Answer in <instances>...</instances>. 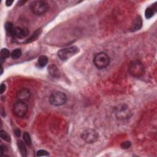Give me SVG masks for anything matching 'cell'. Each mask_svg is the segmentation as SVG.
Returning <instances> with one entry per match:
<instances>
[{
  "mask_svg": "<svg viewBox=\"0 0 157 157\" xmlns=\"http://www.w3.org/2000/svg\"><path fill=\"white\" fill-rule=\"evenodd\" d=\"M131 145V144L130 141H125L121 144V147H122V148L123 149H127L128 148H130Z\"/></svg>",
  "mask_w": 157,
  "mask_h": 157,
  "instance_id": "7402d4cb",
  "label": "cell"
},
{
  "mask_svg": "<svg viewBox=\"0 0 157 157\" xmlns=\"http://www.w3.org/2000/svg\"><path fill=\"white\" fill-rule=\"evenodd\" d=\"M5 29L6 32L9 35H12L14 34V28H13V25L11 22H7L5 25Z\"/></svg>",
  "mask_w": 157,
  "mask_h": 157,
  "instance_id": "ac0fdd59",
  "label": "cell"
},
{
  "mask_svg": "<svg viewBox=\"0 0 157 157\" xmlns=\"http://www.w3.org/2000/svg\"><path fill=\"white\" fill-rule=\"evenodd\" d=\"M142 25V18L140 16H137L135 19L134 20L131 28H130V30L131 31H136L137 30H139Z\"/></svg>",
  "mask_w": 157,
  "mask_h": 157,
  "instance_id": "8fae6325",
  "label": "cell"
},
{
  "mask_svg": "<svg viewBox=\"0 0 157 157\" xmlns=\"http://www.w3.org/2000/svg\"><path fill=\"white\" fill-rule=\"evenodd\" d=\"M81 137L86 143L92 144L95 142L98 139L99 134L93 129H88L82 133Z\"/></svg>",
  "mask_w": 157,
  "mask_h": 157,
  "instance_id": "8992f818",
  "label": "cell"
},
{
  "mask_svg": "<svg viewBox=\"0 0 157 157\" xmlns=\"http://www.w3.org/2000/svg\"><path fill=\"white\" fill-rule=\"evenodd\" d=\"M49 101L51 104L55 106H60L66 104L67 96L65 93L61 91H55L52 93L49 97Z\"/></svg>",
  "mask_w": 157,
  "mask_h": 157,
  "instance_id": "277c9868",
  "label": "cell"
},
{
  "mask_svg": "<svg viewBox=\"0 0 157 157\" xmlns=\"http://www.w3.org/2000/svg\"><path fill=\"white\" fill-rule=\"evenodd\" d=\"M79 52V49L76 46H72L68 48L60 50L58 52V56L62 61H66Z\"/></svg>",
  "mask_w": 157,
  "mask_h": 157,
  "instance_id": "5b68a950",
  "label": "cell"
},
{
  "mask_svg": "<svg viewBox=\"0 0 157 157\" xmlns=\"http://www.w3.org/2000/svg\"><path fill=\"white\" fill-rule=\"evenodd\" d=\"M36 155L38 156H48L49 155V153L44 150H41L37 152Z\"/></svg>",
  "mask_w": 157,
  "mask_h": 157,
  "instance_id": "603a6c76",
  "label": "cell"
},
{
  "mask_svg": "<svg viewBox=\"0 0 157 157\" xmlns=\"http://www.w3.org/2000/svg\"><path fill=\"white\" fill-rule=\"evenodd\" d=\"M110 63V58L105 52H99L96 53L93 58V63L95 66L102 69L106 68Z\"/></svg>",
  "mask_w": 157,
  "mask_h": 157,
  "instance_id": "3957f363",
  "label": "cell"
},
{
  "mask_svg": "<svg viewBox=\"0 0 157 157\" xmlns=\"http://www.w3.org/2000/svg\"><path fill=\"white\" fill-rule=\"evenodd\" d=\"M15 134L17 136V137H19L20 136V130H18V129H15Z\"/></svg>",
  "mask_w": 157,
  "mask_h": 157,
  "instance_id": "d4e9b609",
  "label": "cell"
},
{
  "mask_svg": "<svg viewBox=\"0 0 157 157\" xmlns=\"http://www.w3.org/2000/svg\"><path fill=\"white\" fill-rule=\"evenodd\" d=\"M28 111V106L25 102L18 101L15 103L13 107V112L14 114L19 118L24 117Z\"/></svg>",
  "mask_w": 157,
  "mask_h": 157,
  "instance_id": "52a82bcc",
  "label": "cell"
},
{
  "mask_svg": "<svg viewBox=\"0 0 157 157\" xmlns=\"http://www.w3.org/2000/svg\"><path fill=\"white\" fill-rule=\"evenodd\" d=\"M12 3H13V1H10V0H7V1H6V5L7 6H11Z\"/></svg>",
  "mask_w": 157,
  "mask_h": 157,
  "instance_id": "484cf974",
  "label": "cell"
},
{
  "mask_svg": "<svg viewBox=\"0 0 157 157\" xmlns=\"http://www.w3.org/2000/svg\"><path fill=\"white\" fill-rule=\"evenodd\" d=\"M0 90H1V93L3 94L6 90V85L4 84H2L1 85V87H0Z\"/></svg>",
  "mask_w": 157,
  "mask_h": 157,
  "instance_id": "cb8c5ba5",
  "label": "cell"
},
{
  "mask_svg": "<svg viewBox=\"0 0 157 157\" xmlns=\"http://www.w3.org/2000/svg\"><path fill=\"white\" fill-rule=\"evenodd\" d=\"M41 33V30L38 29V30H36L35 32L33 33V34L30 37V38L26 40V42L30 43V42H33L34 41H36L37 39L38 38V37L40 36Z\"/></svg>",
  "mask_w": 157,
  "mask_h": 157,
  "instance_id": "9a60e30c",
  "label": "cell"
},
{
  "mask_svg": "<svg viewBox=\"0 0 157 157\" xmlns=\"http://www.w3.org/2000/svg\"><path fill=\"white\" fill-rule=\"evenodd\" d=\"M156 12V5L153 4V6L147 7L145 11V16L146 18L149 19V18H152Z\"/></svg>",
  "mask_w": 157,
  "mask_h": 157,
  "instance_id": "4fadbf2b",
  "label": "cell"
},
{
  "mask_svg": "<svg viewBox=\"0 0 157 157\" xmlns=\"http://www.w3.org/2000/svg\"><path fill=\"white\" fill-rule=\"evenodd\" d=\"M23 137V140H24L25 142L28 145V146L31 145L32 142H31V137H30V135L28 133V132L24 133Z\"/></svg>",
  "mask_w": 157,
  "mask_h": 157,
  "instance_id": "ffe728a7",
  "label": "cell"
},
{
  "mask_svg": "<svg viewBox=\"0 0 157 157\" xmlns=\"http://www.w3.org/2000/svg\"><path fill=\"white\" fill-rule=\"evenodd\" d=\"M21 56H22V51L19 49H16L14 50L11 53V57L14 60L19 58Z\"/></svg>",
  "mask_w": 157,
  "mask_h": 157,
  "instance_id": "d6986e66",
  "label": "cell"
},
{
  "mask_svg": "<svg viewBox=\"0 0 157 157\" xmlns=\"http://www.w3.org/2000/svg\"><path fill=\"white\" fill-rule=\"evenodd\" d=\"M31 96V92L29 89L23 88L20 90H18L17 93V98L18 99V101H23L25 102V101H28Z\"/></svg>",
  "mask_w": 157,
  "mask_h": 157,
  "instance_id": "9c48e42d",
  "label": "cell"
},
{
  "mask_svg": "<svg viewBox=\"0 0 157 157\" xmlns=\"http://www.w3.org/2000/svg\"><path fill=\"white\" fill-rule=\"evenodd\" d=\"M15 37L18 38H25L29 34V31L26 28L15 27L14 30V34Z\"/></svg>",
  "mask_w": 157,
  "mask_h": 157,
  "instance_id": "30bf717a",
  "label": "cell"
},
{
  "mask_svg": "<svg viewBox=\"0 0 157 157\" xmlns=\"http://www.w3.org/2000/svg\"><path fill=\"white\" fill-rule=\"evenodd\" d=\"M17 146L18 147V149H19V150L22 156L26 157L27 155H26L27 151H26V147L25 145V144L22 141H17Z\"/></svg>",
  "mask_w": 157,
  "mask_h": 157,
  "instance_id": "5bb4252c",
  "label": "cell"
},
{
  "mask_svg": "<svg viewBox=\"0 0 157 157\" xmlns=\"http://www.w3.org/2000/svg\"><path fill=\"white\" fill-rule=\"evenodd\" d=\"M0 135H1V137L3 140H4L6 142H11V137L7 133H6V131L1 130L0 131Z\"/></svg>",
  "mask_w": 157,
  "mask_h": 157,
  "instance_id": "44dd1931",
  "label": "cell"
},
{
  "mask_svg": "<svg viewBox=\"0 0 157 157\" xmlns=\"http://www.w3.org/2000/svg\"><path fill=\"white\" fill-rule=\"evenodd\" d=\"M115 115L117 118L120 120H125L130 118L131 115V112L128 106L126 104H122L116 109Z\"/></svg>",
  "mask_w": 157,
  "mask_h": 157,
  "instance_id": "ba28073f",
  "label": "cell"
},
{
  "mask_svg": "<svg viewBox=\"0 0 157 157\" xmlns=\"http://www.w3.org/2000/svg\"><path fill=\"white\" fill-rule=\"evenodd\" d=\"M144 66L142 63L137 60L132 61L129 66V72L134 77H139L144 73Z\"/></svg>",
  "mask_w": 157,
  "mask_h": 157,
  "instance_id": "7a4b0ae2",
  "label": "cell"
},
{
  "mask_svg": "<svg viewBox=\"0 0 157 157\" xmlns=\"http://www.w3.org/2000/svg\"><path fill=\"white\" fill-rule=\"evenodd\" d=\"M31 11L36 15H42L48 11L49 5L44 1H34L30 5Z\"/></svg>",
  "mask_w": 157,
  "mask_h": 157,
  "instance_id": "6da1fadb",
  "label": "cell"
},
{
  "mask_svg": "<svg viewBox=\"0 0 157 157\" xmlns=\"http://www.w3.org/2000/svg\"><path fill=\"white\" fill-rule=\"evenodd\" d=\"M48 71L50 75L55 78H59L60 77V72L57 66L55 64H50L48 68Z\"/></svg>",
  "mask_w": 157,
  "mask_h": 157,
  "instance_id": "7c38bea8",
  "label": "cell"
},
{
  "mask_svg": "<svg viewBox=\"0 0 157 157\" xmlns=\"http://www.w3.org/2000/svg\"><path fill=\"white\" fill-rule=\"evenodd\" d=\"M10 56V52L7 49H3L1 50V57H0V59H1V63H3L7 58H8Z\"/></svg>",
  "mask_w": 157,
  "mask_h": 157,
  "instance_id": "e0dca14e",
  "label": "cell"
},
{
  "mask_svg": "<svg viewBox=\"0 0 157 157\" xmlns=\"http://www.w3.org/2000/svg\"><path fill=\"white\" fill-rule=\"evenodd\" d=\"M48 63V58L47 57L45 56V55H41L38 58V65L40 68H44L45 67Z\"/></svg>",
  "mask_w": 157,
  "mask_h": 157,
  "instance_id": "2e32d148",
  "label": "cell"
}]
</instances>
